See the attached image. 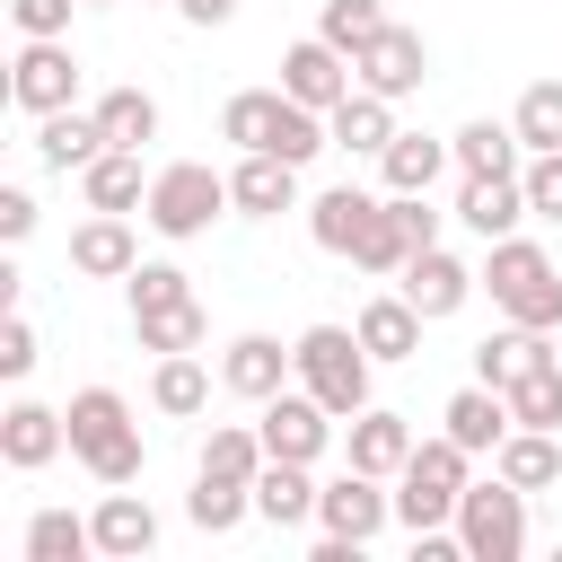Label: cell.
I'll use <instances>...</instances> for the list:
<instances>
[{"label":"cell","instance_id":"836d02e7","mask_svg":"<svg viewBox=\"0 0 562 562\" xmlns=\"http://www.w3.org/2000/svg\"><path fill=\"white\" fill-rule=\"evenodd\" d=\"M281 105H290V88H237V97L220 105V140L263 149V140H272V123H281Z\"/></svg>","mask_w":562,"mask_h":562},{"label":"cell","instance_id":"7bdbcfd3","mask_svg":"<svg viewBox=\"0 0 562 562\" xmlns=\"http://www.w3.org/2000/svg\"><path fill=\"white\" fill-rule=\"evenodd\" d=\"M518 184H527V202H536V220H562V149H536Z\"/></svg>","mask_w":562,"mask_h":562},{"label":"cell","instance_id":"b9f144b4","mask_svg":"<svg viewBox=\"0 0 562 562\" xmlns=\"http://www.w3.org/2000/svg\"><path fill=\"white\" fill-rule=\"evenodd\" d=\"M123 290H132V316H149V307H176V299H193V281H184L176 263H132V272H123Z\"/></svg>","mask_w":562,"mask_h":562},{"label":"cell","instance_id":"60d3db41","mask_svg":"<svg viewBox=\"0 0 562 562\" xmlns=\"http://www.w3.org/2000/svg\"><path fill=\"white\" fill-rule=\"evenodd\" d=\"M509 123H518L527 158H536V149H562V79H536V88L518 97V114H509Z\"/></svg>","mask_w":562,"mask_h":562},{"label":"cell","instance_id":"d6a6232c","mask_svg":"<svg viewBox=\"0 0 562 562\" xmlns=\"http://www.w3.org/2000/svg\"><path fill=\"white\" fill-rule=\"evenodd\" d=\"M97 123H105V149H140V140H158V97L149 88H105Z\"/></svg>","mask_w":562,"mask_h":562},{"label":"cell","instance_id":"1f68e13d","mask_svg":"<svg viewBox=\"0 0 562 562\" xmlns=\"http://www.w3.org/2000/svg\"><path fill=\"white\" fill-rule=\"evenodd\" d=\"M184 518H193L202 536H237V527L255 518V483H228V474H193V492H184Z\"/></svg>","mask_w":562,"mask_h":562},{"label":"cell","instance_id":"83f0119b","mask_svg":"<svg viewBox=\"0 0 562 562\" xmlns=\"http://www.w3.org/2000/svg\"><path fill=\"white\" fill-rule=\"evenodd\" d=\"M351 325H360L369 360H413V351H422V325H430V316H422V307H413L404 290H386V299H369V307H360Z\"/></svg>","mask_w":562,"mask_h":562},{"label":"cell","instance_id":"7c38bea8","mask_svg":"<svg viewBox=\"0 0 562 562\" xmlns=\"http://www.w3.org/2000/svg\"><path fill=\"white\" fill-rule=\"evenodd\" d=\"M395 290H404V299H413V307H422V316L439 325V316H457V307H465V299L483 290V272H474V263H457L448 246H422V255H413V263L395 272Z\"/></svg>","mask_w":562,"mask_h":562},{"label":"cell","instance_id":"7a4b0ae2","mask_svg":"<svg viewBox=\"0 0 562 562\" xmlns=\"http://www.w3.org/2000/svg\"><path fill=\"white\" fill-rule=\"evenodd\" d=\"M483 290L509 325H536V334H562V272L536 237H492L483 255Z\"/></svg>","mask_w":562,"mask_h":562},{"label":"cell","instance_id":"ac0fdd59","mask_svg":"<svg viewBox=\"0 0 562 562\" xmlns=\"http://www.w3.org/2000/svg\"><path fill=\"white\" fill-rule=\"evenodd\" d=\"M132 263H140V237H132L123 211H88V220L70 228V272H88V281H123Z\"/></svg>","mask_w":562,"mask_h":562},{"label":"cell","instance_id":"3957f363","mask_svg":"<svg viewBox=\"0 0 562 562\" xmlns=\"http://www.w3.org/2000/svg\"><path fill=\"white\" fill-rule=\"evenodd\" d=\"M299 386L334 413V422H351V413H369V342H360V325H307L299 342Z\"/></svg>","mask_w":562,"mask_h":562},{"label":"cell","instance_id":"c3c4849f","mask_svg":"<svg viewBox=\"0 0 562 562\" xmlns=\"http://www.w3.org/2000/svg\"><path fill=\"white\" fill-rule=\"evenodd\" d=\"M88 9H105V0H88Z\"/></svg>","mask_w":562,"mask_h":562},{"label":"cell","instance_id":"f35d334b","mask_svg":"<svg viewBox=\"0 0 562 562\" xmlns=\"http://www.w3.org/2000/svg\"><path fill=\"white\" fill-rule=\"evenodd\" d=\"M351 263H360V272H378V281L413 263V237H404V220H395V193L378 202V220H369V237L351 246Z\"/></svg>","mask_w":562,"mask_h":562},{"label":"cell","instance_id":"d4e9b609","mask_svg":"<svg viewBox=\"0 0 562 562\" xmlns=\"http://www.w3.org/2000/svg\"><path fill=\"white\" fill-rule=\"evenodd\" d=\"M492 474L501 483H518V492H553L562 483V430H509L501 448H492Z\"/></svg>","mask_w":562,"mask_h":562},{"label":"cell","instance_id":"f907efd6","mask_svg":"<svg viewBox=\"0 0 562 562\" xmlns=\"http://www.w3.org/2000/svg\"><path fill=\"white\" fill-rule=\"evenodd\" d=\"M167 9H176V0H167Z\"/></svg>","mask_w":562,"mask_h":562},{"label":"cell","instance_id":"f546056e","mask_svg":"<svg viewBox=\"0 0 562 562\" xmlns=\"http://www.w3.org/2000/svg\"><path fill=\"white\" fill-rule=\"evenodd\" d=\"M79 193H88V211H140V202H149L140 149H97V158L79 167Z\"/></svg>","mask_w":562,"mask_h":562},{"label":"cell","instance_id":"681fc988","mask_svg":"<svg viewBox=\"0 0 562 562\" xmlns=\"http://www.w3.org/2000/svg\"><path fill=\"white\" fill-rule=\"evenodd\" d=\"M553 351H562V334H553Z\"/></svg>","mask_w":562,"mask_h":562},{"label":"cell","instance_id":"8fae6325","mask_svg":"<svg viewBox=\"0 0 562 562\" xmlns=\"http://www.w3.org/2000/svg\"><path fill=\"white\" fill-rule=\"evenodd\" d=\"M351 70H360V88H378V97H422V79H430V44H422V26H386L378 44H360L351 53Z\"/></svg>","mask_w":562,"mask_h":562},{"label":"cell","instance_id":"4fadbf2b","mask_svg":"<svg viewBox=\"0 0 562 562\" xmlns=\"http://www.w3.org/2000/svg\"><path fill=\"white\" fill-rule=\"evenodd\" d=\"M290 378H299V351H290L281 334H237V342L220 351V386H228V395H246V404L281 395Z\"/></svg>","mask_w":562,"mask_h":562},{"label":"cell","instance_id":"f1b7e54d","mask_svg":"<svg viewBox=\"0 0 562 562\" xmlns=\"http://www.w3.org/2000/svg\"><path fill=\"white\" fill-rule=\"evenodd\" d=\"M316 492H325V483H307V465L263 457V474H255V518H263V527H307V518H316Z\"/></svg>","mask_w":562,"mask_h":562},{"label":"cell","instance_id":"7dc6e473","mask_svg":"<svg viewBox=\"0 0 562 562\" xmlns=\"http://www.w3.org/2000/svg\"><path fill=\"white\" fill-rule=\"evenodd\" d=\"M176 18H184V26H228L237 0H176Z\"/></svg>","mask_w":562,"mask_h":562},{"label":"cell","instance_id":"4316f807","mask_svg":"<svg viewBox=\"0 0 562 562\" xmlns=\"http://www.w3.org/2000/svg\"><path fill=\"white\" fill-rule=\"evenodd\" d=\"M97 149H105V123H97V105H88V114H79V105H61V114H44V123H35V158H44L53 176H79Z\"/></svg>","mask_w":562,"mask_h":562},{"label":"cell","instance_id":"4dcf8cb0","mask_svg":"<svg viewBox=\"0 0 562 562\" xmlns=\"http://www.w3.org/2000/svg\"><path fill=\"white\" fill-rule=\"evenodd\" d=\"M149 404H158L167 422H193V413L211 404V369H202L193 351H158V369H149Z\"/></svg>","mask_w":562,"mask_h":562},{"label":"cell","instance_id":"ab89813d","mask_svg":"<svg viewBox=\"0 0 562 562\" xmlns=\"http://www.w3.org/2000/svg\"><path fill=\"white\" fill-rule=\"evenodd\" d=\"M509 413H518L527 430H562V351H553L544 369H527V378L509 386Z\"/></svg>","mask_w":562,"mask_h":562},{"label":"cell","instance_id":"9a60e30c","mask_svg":"<svg viewBox=\"0 0 562 562\" xmlns=\"http://www.w3.org/2000/svg\"><path fill=\"white\" fill-rule=\"evenodd\" d=\"M228 202H237V220H281V211H299V167L272 158V149H237Z\"/></svg>","mask_w":562,"mask_h":562},{"label":"cell","instance_id":"52a82bcc","mask_svg":"<svg viewBox=\"0 0 562 562\" xmlns=\"http://www.w3.org/2000/svg\"><path fill=\"white\" fill-rule=\"evenodd\" d=\"M457 536H465V562H518L527 553V492L518 483H465L457 501Z\"/></svg>","mask_w":562,"mask_h":562},{"label":"cell","instance_id":"ffe728a7","mask_svg":"<svg viewBox=\"0 0 562 562\" xmlns=\"http://www.w3.org/2000/svg\"><path fill=\"white\" fill-rule=\"evenodd\" d=\"M439 422H448V439H457V448H474V457H492V448H501V439L518 430L509 395H501V386H483V378H474V386H457Z\"/></svg>","mask_w":562,"mask_h":562},{"label":"cell","instance_id":"8d00e7d4","mask_svg":"<svg viewBox=\"0 0 562 562\" xmlns=\"http://www.w3.org/2000/svg\"><path fill=\"white\" fill-rule=\"evenodd\" d=\"M97 553V527L70 518V509H35L26 518V562H88Z\"/></svg>","mask_w":562,"mask_h":562},{"label":"cell","instance_id":"6da1fadb","mask_svg":"<svg viewBox=\"0 0 562 562\" xmlns=\"http://www.w3.org/2000/svg\"><path fill=\"white\" fill-rule=\"evenodd\" d=\"M70 457H79L97 483H140L149 439H140V422H132V404H123L114 386H79V395H70Z\"/></svg>","mask_w":562,"mask_h":562},{"label":"cell","instance_id":"74e56055","mask_svg":"<svg viewBox=\"0 0 562 562\" xmlns=\"http://www.w3.org/2000/svg\"><path fill=\"white\" fill-rule=\"evenodd\" d=\"M395 18H386V0H325L316 9V35L325 44H342V53H360V44H378Z\"/></svg>","mask_w":562,"mask_h":562},{"label":"cell","instance_id":"d6986e66","mask_svg":"<svg viewBox=\"0 0 562 562\" xmlns=\"http://www.w3.org/2000/svg\"><path fill=\"white\" fill-rule=\"evenodd\" d=\"M527 211H536V202H527L518 176H465V184H457V220H465L483 246H492V237H518Z\"/></svg>","mask_w":562,"mask_h":562},{"label":"cell","instance_id":"ba28073f","mask_svg":"<svg viewBox=\"0 0 562 562\" xmlns=\"http://www.w3.org/2000/svg\"><path fill=\"white\" fill-rule=\"evenodd\" d=\"M9 105L18 114H61V105H79V53H70V35H18V61H9Z\"/></svg>","mask_w":562,"mask_h":562},{"label":"cell","instance_id":"e575fe53","mask_svg":"<svg viewBox=\"0 0 562 562\" xmlns=\"http://www.w3.org/2000/svg\"><path fill=\"white\" fill-rule=\"evenodd\" d=\"M132 334H140V351H202L211 342V316H202V299H176V307L132 316Z\"/></svg>","mask_w":562,"mask_h":562},{"label":"cell","instance_id":"5b68a950","mask_svg":"<svg viewBox=\"0 0 562 562\" xmlns=\"http://www.w3.org/2000/svg\"><path fill=\"white\" fill-rule=\"evenodd\" d=\"M220 211H237V202H228V176H220V167H202V158L158 167V176H149V202H140V220H149L158 237H176V246H184V237H202Z\"/></svg>","mask_w":562,"mask_h":562},{"label":"cell","instance_id":"603a6c76","mask_svg":"<svg viewBox=\"0 0 562 562\" xmlns=\"http://www.w3.org/2000/svg\"><path fill=\"white\" fill-rule=\"evenodd\" d=\"M448 167H457V149L430 140V132H395V140L378 149V184H386V193H430Z\"/></svg>","mask_w":562,"mask_h":562},{"label":"cell","instance_id":"bcb514c9","mask_svg":"<svg viewBox=\"0 0 562 562\" xmlns=\"http://www.w3.org/2000/svg\"><path fill=\"white\" fill-rule=\"evenodd\" d=\"M0 237H9V246L35 237V193H26V184H0Z\"/></svg>","mask_w":562,"mask_h":562},{"label":"cell","instance_id":"cb8c5ba5","mask_svg":"<svg viewBox=\"0 0 562 562\" xmlns=\"http://www.w3.org/2000/svg\"><path fill=\"white\" fill-rule=\"evenodd\" d=\"M544 360H553V334H536V325H501V334L474 342V378L501 386V395H509L527 369H544Z\"/></svg>","mask_w":562,"mask_h":562},{"label":"cell","instance_id":"8992f818","mask_svg":"<svg viewBox=\"0 0 562 562\" xmlns=\"http://www.w3.org/2000/svg\"><path fill=\"white\" fill-rule=\"evenodd\" d=\"M386 518H395V492H386V474H360V465H342L325 492H316V544H378L386 536Z\"/></svg>","mask_w":562,"mask_h":562},{"label":"cell","instance_id":"f6af8a7d","mask_svg":"<svg viewBox=\"0 0 562 562\" xmlns=\"http://www.w3.org/2000/svg\"><path fill=\"white\" fill-rule=\"evenodd\" d=\"M35 369V325L9 307V325H0V378H26Z\"/></svg>","mask_w":562,"mask_h":562},{"label":"cell","instance_id":"e0dca14e","mask_svg":"<svg viewBox=\"0 0 562 562\" xmlns=\"http://www.w3.org/2000/svg\"><path fill=\"white\" fill-rule=\"evenodd\" d=\"M378 202H386V193H369V184H325V193L307 202V237H316L325 255H342V263H351V246L369 237Z\"/></svg>","mask_w":562,"mask_h":562},{"label":"cell","instance_id":"44dd1931","mask_svg":"<svg viewBox=\"0 0 562 562\" xmlns=\"http://www.w3.org/2000/svg\"><path fill=\"white\" fill-rule=\"evenodd\" d=\"M404 457H413V422L404 413H386V404H369V413H351V439H342V465H360V474H404Z\"/></svg>","mask_w":562,"mask_h":562},{"label":"cell","instance_id":"d590c367","mask_svg":"<svg viewBox=\"0 0 562 562\" xmlns=\"http://www.w3.org/2000/svg\"><path fill=\"white\" fill-rule=\"evenodd\" d=\"M193 474H228V483H255L263 474V430L255 422H220L211 439H202V465Z\"/></svg>","mask_w":562,"mask_h":562},{"label":"cell","instance_id":"ee69618b","mask_svg":"<svg viewBox=\"0 0 562 562\" xmlns=\"http://www.w3.org/2000/svg\"><path fill=\"white\" fill-rule=\"evenodd\" d=\"M70 9L79 0H9V26L18 35H70Z\"/></svg>","mask_w":562,"mask_h":562},{"label":"cell","instance_id":"9c48e42d","mask_svg":"<svg viewBox=\"0 0 562 562\" xmlns=\"http://www.w3.org/2000/svg\"><path fill=\"white\" fill-rule=\"evenodd\" d=\"M255 430H263V457L316 465V457H325V439H334V413H325V404H316L307 386H281V395H263Z\"/></svg>","mask_w":562,"mask_h":562},{"label":"cell","instance_id":"30bf717a","mask_svg":"<svg viewBox=\"0 0 562 562\" xmlns=\"http://www.w3.org/2000/svg\"><path fill=\"white\" fill-rule=\"evenodd\" d=\"M281 88H290L299 105L334 114V105L360 88V70H351V53H342V44H325V35H299V44L281 53Z\"/></svg>","mask_w":562,"mask_h":562},{"label":"cell","instance_id":"484cf974","mask_svg":"<svg viewBox=\"0 0 562 562\" xmlns=\"http://www.w3.org/2000/svg\"><path fill=\"white\" fill-rule=\"evenodd\" d=\"M325 123H334V149H351V158H378V149L404 132V123H395V97H378V88H351Z\"/></svg>","mask_w":562,"mask_h":562},{"label":"cell","instance_id":"2e32d148","mask_svg":"<svg viewBox=\"0 0 562 562\" xmlns=\"http://www.w3.org/2000/svg\"><path fill=\"white\" fill-rule=\"evenodd\" d=\"M88 527H97V553H105V562L158 553V509H149L140 492H123V483H105V501L88 509Z\"/></svg>","mask_w":562,"mask_h":562},{"label":"cell","instance_id":"277c9868","mask_svg":"<svg viewBox=\"0 0 562 562\" xmlns=\"http://www.w3.org/2000/svg\"><path fill=\"white\" fill-rule=\"evenodd\" d=\"M474 483V448H457L448 430L439 439H413L404 474H395V518L422 536V527H457V501Z\"/></svg>","mask_w":562,"mask_h":562},{"label":"cell","instance_id":"5bb4252c","mask_svg":"<svg viewBox=\"0 0 562 562\" xmlns=\"http://www.w3.org/2000/svg\"><path fill=\"white\" fill-rule=\"evenodd\" d=\"M61 448H70V413H53V404H35V395H18V404L0 413V465L44 474Z\"/></svg>","mask_w":562,"mask_h":562},{"label":"cell","instance_id":"7402d4cb","mask_svg":"<svg viewBox=\"0 0 562 562\" xmlns=\"http://www.w3.org/2000/svg\"><path fill=\"white\" fill-rule=\"evenodd\" d=\"M448 149H457V176H527V140H518V123L474 114L465 132H448Z\"/></svg>","mask_w":562,"mask_h":562}]
</instances>
